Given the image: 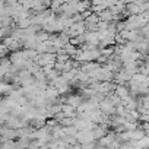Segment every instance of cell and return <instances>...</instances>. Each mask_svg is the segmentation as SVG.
<instances>
[{
  "mask_svg": "<svg viewBox=\"0 0 149 149\" xmlns=\"http://www.w3.org/2000/svg\"><path fill=\"white\" fill-rule=\"evenodd\" d=\"M123 13L127 15V16H132V15H140V8H139V5L127 3V5H126V9H124Z\"/></svg>",
  "mask_w": 149,
  "mask_h": 149,
  "instance_id": "277c9868",
  "label": "cell"
},
{
  "mask_svg": "<svg viewBox=\"0 0 149 149\" xmlns=\"http://www.w3.org/2000/svg\"><path fill=\"white\" fill-rule=\"evenodd\" d=\"M100 110H101L105 116H114V114H116V105L108 100V97H105V98L100 102Z\"/></svg>",
  "mask_w": 149,
  "mask_h": 149,
  "instance_id": "7a4b0ae2",
  "label": "cell"
},
{
  "mask_svg": "<svg viewBox=\"0 0 149 149\" xmlns=\"http://www.w3.org/2000/svg\"><path fill=\"white\" fill-rule=\"evenodd\" d=\"M140 16H142V18H143V19H145V21L149 24V10H146V12H142V13H140Z\"/></svg>",
  "mask_w": 149,
  "mask_h": 149,
  "instance_id": "ba28073f",
  "label": "cell"
},
{
  "mask_svg": "<svg viewBox=\"0 0 149 149\" xmlns=\"http://www.w3.org/2000/svg\"><path fill=\"white\" fill-rule=\"evenodd\" d=\"M136 145H137L139 148H142V149H149V136L146 134L145 137H142L140 140H137Z\"/></svg>",
  "mask_w": 149,
  "mask_h": 149,
  "instance_id": "8992f818",
  "label": "cell"
},
{
  "mask_svg": "<svg viewBox=\"0 0 149 149\" xmlns=\"http://www.w3.org/2000/svg\"><path fill=\"white\" fill-rule=\"evenodd\" d=\"M98 16H100V21H104V22H111L113 18H114V15L110 12V9H105V10L100 12Z\"/></svg>",
  "mask_w": 149,
  "mask_h": 149,
  "instance_id": "5b68a950",
  "label": "cell"
},
{
  "mask_svg": "<svg viewBox=\"0 0 149 149\" xmlns=\"http://www.w3.org/2000/svg\"><path fill=\"white\" fill-rule=\"evenodd\" d=\"M74 137H76V142L81 143V145L91 143V142H95L97 140L95 136H94V133H92V130H79Z\"/></svg>",
  "mask_w": 149,
  "mask_h": 149,
  "instance_id": "6da1fadb",
  "label": "cell"
},
{
  "mask_svg": "<svg viewBox=\"0 0 149 149\" xmlns=\"http://www.w3.org/2000/svg\"><path fill=\"white\" fill-rule=\"evenodd\" d=\"M145 2H146V0H132V3H134V5H142Z\"/></svg>",
  "mask_w": 149,
  "mask_h": 149,
  "instance_id": "9c48e42d",
  "label": "cell"
},
{
  "mask_svg": "<svg viewBox=\"0 0 149 149\" xmlns=\"http://www.w3.org/2000/svg\"><path fill=\"white\" fill-rule=\"evenodd\" d=\"M82 102H84V98L81 95H70V97L66 98V102L64 104H69V105H72L74 108H78Z\"/></svg>",
  "mask_w": 149,
  "mask_h": 149,
  "instance_id": "3957f363",
  "label": "cell"
},
{
  "mask_svg": "<svg viewBox=\"0 0 149 149\" xmlns=\"http://www.w3.org/2000/svg\"><path fill=\"white\" fill-rule=\"evenodd\" d=\"M139 121H143V123H149V113H142L139 116Z\"/></svg>",
  "mask_w": 149,
  "mask_h": 149,
  "instance_id": "52a82bcc",
  "label": "cell"
}]
</instances>
